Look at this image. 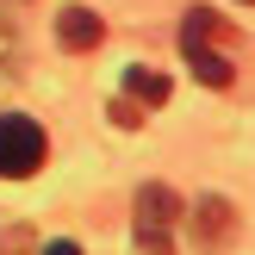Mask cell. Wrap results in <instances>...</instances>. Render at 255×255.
<instances>
[{"label": "cell", "instance_id": "7a4b0ae2", "mask_svg": "<svg viewBox=\"0 0 255 255\" xmlns=\"http://www.w3.org/2000/svg\"><path fill=\"white\" fill-rule=\"evenodd\" d=\"M50 156V137L37 119H25V112H0V174L6 181H25V174H37Z\"/></svg>", "mask_w": 255, "mask_h": 255}, {"label": "cell", "instance_id": "5b68a950", "mask_svg": "<svg viewBox=\"0 0 255 255\" xmlns=\"http://www.w3.org/2000/svg\"><path fill=\"white\" fill-rule=\"evenodd\" d=\"M125 100H131V106H162V100H168V75L143 69V62L125 69Z\"/></svg>", "mask_w": 255, "mask_h": 255}, {"label": "cell", "instance_id": "8992f818", "mask_svg": "<svg viewBox=\"0 0 255 255\" xmlns=\"http://www.w3.org/2000/svg\"><path fill=\"white\" fill-rule=\"evenodd\" d=\"M193 231H199V243H206V249H218L224 237H231V206H224V199H199Z\"/></svg>", "mask_w": 255, "mask_h": 255}, {"label": "cell", "instance_id": "52a82bcc", "mask_svg": "<svg viewBox=\"0 0 255 255\" xmlns=\"http://www.w3.org/2000/svg\"><path fill=\"white\" fill-rule=\"evenodd\" d=\"M44 255H81V243H69V237H56V243H44Z\"/></svg>", "mask_w": 255, "mask_h": 255}, {"label": "cell", "instance_id": "6da1fadb", "mask_svg": "<svg viewBox=\"0 0 255 255\" xmlns=\"http://www.w3.org/2000/svg\"><path fill=\"white\" fill-rule=\"evenodd\" d=\"M218 37H231V25H224L212 6H193V12L181 19V56L193 62V75H199L206 87H231V75H237L231 56L218 50Z\"/></svg>", "mask_w": 255, "mask_h": 255}, {"label": "cell", "instance_id": "3957f363", "mask_svg": "<svg viewBox=\"0 0 255 255\" xmlns=\"http://www.w3.org/2000/svg\"><path fill=\"white\" fill-rule=\"evenodd\" d=\"M174 218H181V199H174V187L149 181L143 193H137V237H168Z\"/></svg>", "mask_w": 255, "mask_h": 255}, {"label": "cell", "instance_id": "277c9868", "mask_svg": "<svg viewBox=\"0 0 255 255\" xmlns=\"http://www.w3.org/2000/svg\"><path fill=\"white\" fill-rule=\"evenodd\" d=\"M56 37H62V50H94L100 37H106V19H100L94 6H62Z\"/></svg>", "mask_w": 255, "mask_h": 255}]
</instances>
